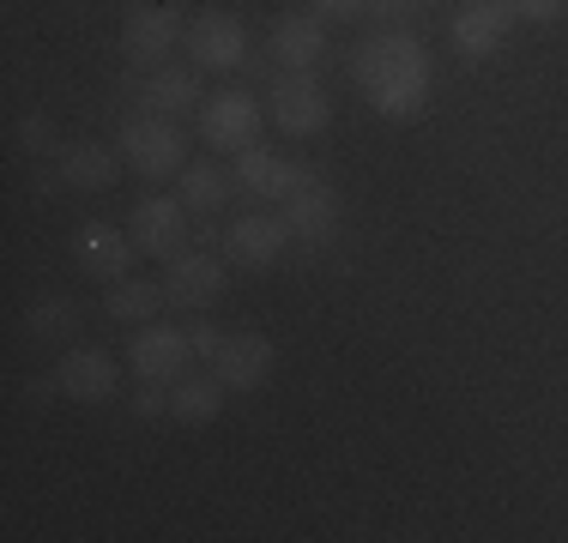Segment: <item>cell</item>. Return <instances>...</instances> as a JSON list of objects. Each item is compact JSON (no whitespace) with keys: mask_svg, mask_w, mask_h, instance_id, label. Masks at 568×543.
Returning a JSON list of instances; mask_svg holds the SVG:
<instances>
[{"mask_svg":"<svg viewBox=\"0 0 568 543\" xmlns=\"http://www.w3.org/2000/svg\"><path fill=\"white\" fill-rule=\"evenodd\" d=\"M351 79L382 121H417L429 109V85H436V61H429L424 37L412 31H382L351 54Z\"/></svg>","mask_w":568,"mask_h":543,"instance_id":"6da1fadb","label":"cell"},{"mask_svg":"<svg viewBox=\"0 0 568 543\" xmlns=\"http://www.w3.org/2000/svg\"><path fill=\"white\" fill-rule=\"evenodd\" d=\"M273 121H278V133H291V140H315V133H327V121H333L327 85H321L315 73H278Z\"/></svg>","mask_w":568,"mask_h":543,"instance_id":"7a4b0ae2","label":"cell"},{"mask_svg":"<svg viewBox=\"0 0 568 543\" xmlns=\"http://www.w3.org/2000/svg\"><path fill=\"white\" fill-rule=\"evenodd\" d=\"M121 152H128V163L140 175H152V182H164V175H182L187 163H182V127H175L170 115H140V121H128L121 127Z\"/></svg>","mask_w":568,"mask_h":543,"instance_id":"3957f363","label":"cell"},{"mask_svg":"<svg viewBox=\"0 0 568 543\" xmlns=\"http://www.w3.org/2000/svg\"><path fill=\"white\" fill-rule=\"evenodd\" d=\"M187 54H194V66H206V73H236L242 61H248V31H242V19H230L224 7L200 12V19H187Z\"/></svg>","mask_w":568,"mask_h":543,"instance_id":"277c9868","label":"cell"},{"mask_svg":"<svg viewBox=\"0 0 568 543\" xmlns=\"http://www.w3.org/2000/svg\"><path fill=\"white\" fill-rule=\"evenodd\" d=\"M254 133H261V103L248 91H219V98L200 103V140L212 152H248Z\"/></svg>","mask_w":568,"mask_h":543,"instance_id":"5b68a950","label":"cell"},{"mask_svg":"<svg viewBox=\"0 0 568 543\" xmlns=\"http://www.w3.org/2000/svg\"><path fill=\"white\" fill-rule=\"evenodd\" d=\"M182 43V12L175 7H133L128 19H121V54H128V66H164V54Z\"/></svg>","mask_w":568,"mask_h":543,"instance_id":"8992f818","label":"cell"},{"mask_svg":"<svg viewBox=\"0 0 568 543\" xmlns=\"http://www.w3.org/2000/svg\"><path fill=\"white\" fill-rule=\"evenodd\" d=\"M514 24H520V19H514L508 0H466V7L448 19V37H454V49L466 54V61H490Z\"/></svg>","mask_w":568,"mask_h":543,"instance_id":"52a82bcc","label":"cell"},{"mask_svg":"<svg viewBox=\"0 0 568 543\" xmlns=\"http://www.w3.org/2000/svg\"><path fill=\"white\" fill-rule=\"evenodd\" d=\"M115 387H121V369L110 350H98V345H73L55 362V392H67L73 404H103V399H115Z\"/></svg>","mask_w":568,"mask_h":543,"instance_id":"ba28073f","label":"cell"},{"mask_svg":"<svg viewBox=\"0 0 568 543\" xmlns=\"http://www.w3.org/2000/svg\"><path fill=\"white\" fill-rule=\"evenodd\" d=\"M315 182V170L308 163H291L278 152H266V145H248V152H236V187L254 199H291L296 187Z\"/></svg>","mask_w":568,"mask_h":543,"instance_id":"9c48e42d","label":"cell"},{"mask_svg":"<svg viewBox=\"0 0 568 543\" xmlns=\"http://www.w3.org/2000/svg\"><path fill=\"white\" fill-rule=\"evenodd\" d=\"M291 224L273 212H248V217H236L230 224V236H224V254L236 266H248V272H266V266H278V254L291 248Z\"/></svg>","mask_w":568,"mask_h":543,"instance_id":"30bf717a","label":"cell"},{"mask_svg":"<svg viewBox=\"0 0 568 543\" xmlns=\"http://www.w3.org/2000/svg\"><path fill=\"white\" fill-rule=\"evenodd\" d=\"M128 236L140 242V254H158V260H175V254H182V242H187V206H182V199H170V194H152V199H140V206H133V224H128Z\"/></svg>","mask_w":568,"mask_h":543,"instance_id":"8fae6325","label":"cell"},{"mask_svg":"<svg viewBox=\"0 0 568 543\" xmlns=\"http://www.w3.org/2000/svg\"><path fill=\"white\" fill-rule=\"evenodd\" d=\"M133 254H140V242H133L128 229H115V224H79L73 229V260H79V272H91V278H103V284L128 278Z\"/></svg>","mask_w":568,"mask_h":543,"instance_id":"7c38bea8","label":"cell"},{"mask_svg":"<svg viewBox=\"0 0 568 543\" xmlns=\"http://www.w3.org/2000/svg\"><path fill=\"white\" fill-rule=\"evenodd\" d=\"M284 224H291V236L303 242V248H327V242L339 236V194L315 175L308 187H296V194L284 199Z\"/></svg>","mask_w":568,"mask_h":543,"instance_id":"4fadbf2b","label":"cell"},{"mask_svg":"<svg viewBox=\"0 0 568 543\" xmlns=\"http://www.w3.org/2000/svg\"><path fill=\"white\" fill-rule=\"evenodd\" d=\"M128 357L140 380H182V369L194 362V338H187V326H145Z\"/></svg>","mask_w":568,"mask_h":543,"instance_id":"5bb4252c","label":"cell"},{"mask_svg":"<svg viewBox=\"0 0 568 543\" xmlns=\"http://www.w3.org/2000/svg\"><path fill=\"white\" fill-rule=\"evenodd\" d=\"M273 345H266L261 332H224L219 357H212V375L224 380L230 392H254L266 375H273Z\"/></svg>","mask_w":568,"mask_h":543,"instance_id":"9a60e30c","label":"cell"},{"mask_svg":"<svg viewBox=\"0 0 568 543\" xmlns=\"http://www.w3.org/2000/svg\"><path fill=\"white\" fill-rule=\"evenodd\" d=\"M164 296L175 308H212L224 296V260L219 254H175L170 278H164Z\"/></svg>","mask_w":568,"mask_h":543,"instance_id":"2e32d148","label":"cell"},{"mask_svg":"<svg viewBox=\"0 0 568 543\" xmlns=\"http://www.w3.org/2000/svg\"><path fill=\"white\" fill-rule=\"evenodd\" d=\"M273 54L284 73H315V61L327 54V24L321 12H284L273 24Z\"/></svg>","mask_w":568,"mask_h":543,"instance_id":"e0dca14e","label":"cell"},{"mask_svg":"<svg viewBox=\"0 0 568 543\" xmlns=\"http://www.w3.org/2000/svg\"><path fill=\"white\" fill-rule=\"evenodd\" d=\"M224 380L219 375H182V387H170V417L175 423H212L224 411Z\"/></svg>","mask_w":568,"mask_h":543,"instance_id":"ac0fdd59","label":"cell"},{"mask_svg":"<svg viewBox=\"0 0 568 543\" xmlns=\"http://www.w3.org/2000/svg\"><path fill=\"white\" fill-rule=\"evenodd\" d=\"M164 284H145V278H115L110 296H103V308H110V320L121 326H152V315L164 308Z\"/></svg>","mask_w":568,"mask_h":543,"instance_id":"d6986e66","label":"cell"},{"mask_svg":"<svg viewBox=\"0 0 568 543\" xmlns=\"http://www.w3.org/2000/svg\"><path fill=\"white\" fill-rule=\"evenodd\" d=\"M194 103H200V79L182 73V66H158V73L145 79V109H152V115L182 121Z\"/></svg>","mask_w":568,"mask_h":543,"instance_id":"ffe728a7","label":"cell"},{"mask_svg":"<svg viewBox=\"0 0 568 543\" xmlns=\"http://www.w3.org/2000/svg\"><path fill=\"white\" fill-rule=\"evenodd\" d=\"M61 182L67 187H85V194H103V187H115V157L103 152V145L79 140L61 152Z\"/></svg>","mask_w":568,"mask_h":543,"instance_id":"44dd1931","label":"cell"},{"mask_svg":"<svg viewBox=\"0 0 568 543\" xmlns=\"http://www.w3.org/2000/svg\"><path fill=\"white\" fill-rule=\"evenodd\" d=\"M230 199V175L219 163H187L182 170V206L187 212H219Z\"/></svg>","mask_w":568,"mask_h":543,"instance_id":"7402d4cb","label":"cell"},{"mask_svg":"<svg viewBox=\"0 0 568 543\" xmlns=\"http://www.w3.org/2000/svg\"><path fill=\"white\" fill-rule=\"evenodd\" d=\"M31 332L37 338H73L79 332V308L67 303V296H55V303H37L31 308Z\"/></svg>","mask_w":568,"mask_h":543,"instance_id":"603a6c76","label":"cell"},{"mask_svg":"<svg viewBox=\"0 0 568 543\" xmlns=\"http://www.w3.org/2000/svg\"><path fill=\"white\" fill-rule=\"evenodd\" d=\"M514 7V19L520 24H557V19H568V0H508Z\"/></svg>","mask_w":568,"mask_h":543,"instance_id":"cb8c5ba5","label":"cell"},{"mask_svg":"<svg viewBox=\"0 0 568 543\" xmlns=\"http://www.w3.org/2000/svg\"><path fill=\"white\" fill-rule=\"evenodd\" d=\"M19 145H24V152H55V121H49V115H24L19 121Z\"/></svg>","mask_w":568,"mask_h":543,"instance_id":"d4e9b609","label":"cell"},{"mask_svg":"<svg viewBox=\"0 0 568 543\" xmlns=\"http://www.w3.org/2000/svg\"><path fill=\"white\" fill-rule=\"evenodd\" d=\"M187 338H194V357H219V345H224V332H219V326H206V320H200V326H187Z\"/></svg>","mask_w":568,"mask_h":543,"instance_id":"484cf974","label":"cell"},{"mask_svg":"<svg viewBox=\"0 0 568 543\" xmlns=\"http://www.w3.org/2000/svg\"><path fill=\"white\" fill-rule=\"evenodd\" d=\"M133 411H140V417H164V411H170V392H158V387H145V392H140V399H133Z\"/></svg>","mask_w":568,"mask_h":543,"instance_id":"4316f807","label":"cell"},{"mask_svg":"<svg viewBox=\"0 0 568 543\" xmlns=\"http://www.w3.org/2000/svg\"><path fill=\"white\" fill-rule=\"evenodd\" d=\"M321 12H333V19H357L363 7H369V0H315Z\"/></svg>","mask_w":568,"mask_h":543,"instance_id":"83f0119b","label":"cell"},{"mask_svg":"<svg viewBox=\"0 0 568 543\" xmlns=\"http://www.w3.org/2000/svg\"><path fill=\"white\" fill-rule=\"evenodd\" d=\"M375 12H412V7H424V0H369Z\"/></svg>","mask_w":568,"mask_h":543,"instance_id":"f1b7e54d","label":"cell"}]
</instances>
